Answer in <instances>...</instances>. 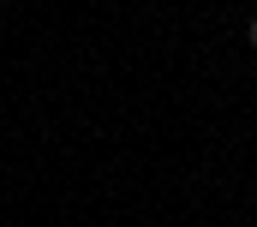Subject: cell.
Returning a JSON list of instances; mask_svg holds the SVG:
<instances>
[{
	"mask_svg": "<svg viewBox=\"0 0 257 227\" xmlns=\"http://www.w3.org/2000/svg\"><path fill=\"white\" fill-rule=\"evenodd\" d=\"M245 48H257V18H251V24H245Z\"/></svg>",
	"mask_w": 257,
	"mask_h": 227,
	"instance_id": "1",
	"label": "cell"
}]
</instances>
